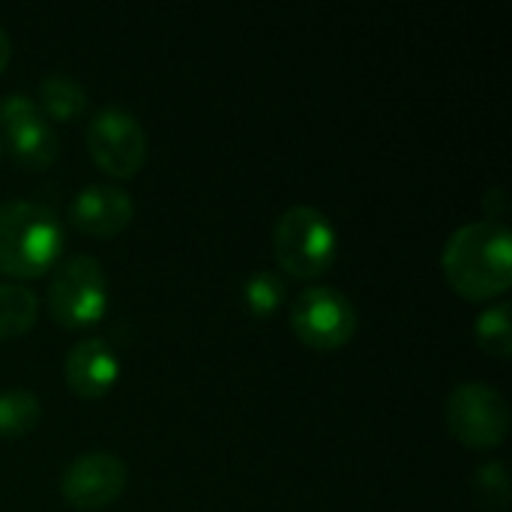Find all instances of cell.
I'll use <instances>...</instances> for the list:
<instances>
[{"label":"cell","mask_w":512,"mask_h":512,"mask_svg":"<svg viewBox=\"0 0 512 512\" xmlns=\"http://www.w3.org/2000/svg\"><path fill=\"white\" fill-rule=\"evenodd\" d=\"M441 270L471 303L504 297L512 285V234L489 219L456 228L441 252Z\"/></svg>","instance_id":"obj_1"},{"label":"cell","mask_w":512,"mask_h":512,"mask_svg":"<svg viewBox=\"0 0 512 512\" xmlns=\"http://www.w3.org/2000/svg\"><path fill=\"white\" fill-rule=\"evenodd\" d=\"M84 141L90 159L117 180L135 177L147 162V132L141 120L120 105L99 108L87 120Z\"/></svg>","instance_id":"obj_6"},{"label":"cell","mask_w":512,"mask_h":512,"mask_svg":"<svg viewBox=\"0 0 512 512\" xmlns=\"http://www.w3.org/2000/svg\"><path fill=\"white\" fill-rule=\"evenodd\" d=\"M285 279L273 270H258L243 282V309L252 318H270L285 303Z\"/></svg>","instance_id":"obj_16"},{"label":"cell","mask_w":512,"mask_h":512,"mask_svg":"<svg viewBox=\"0 0 512 512\" xmlns=\"http://www.w3.org/2000/svg\"><path fill=\"white\" fill-rule=\"evenodd\" d=\"M42 111V117L51 123H69L75 117H81L87 111V90L81 81H75L66 72H48L39 87H36V99H33Z\"/></svg>","instance_id":"obj_12"},{"label":"cell","mask_w":512,"mask_h":512,"mask_svg":"<svg viewBox=\"0 0 512 512\" xmlns=\"http://www.w3.org/2000/svg\"><path fill=\"white\" fill-rule=\"evenodd\" d=\"M0 129L9 156L21 168L42 171L60 156V138L54 126L42 117L39 105L27 93H9L0 99Z\"/></svg>","instance_id":"obj_8"},{"label":"cell","mask_w":512,"mask_h":512,"mask_svg":"<svg viewBox=\"0 0 512 512\" xmlns=\"http://www.w3.org/2000/svg\"><path fill=\"white\" fill-rule=\"evenodd\" d=\"M474 495L486 510H507L510 504V477L501 462H486L474 474Z\"/></svg>","instance_id":"obj_17"},{"label":"cell","mask_w":512,"mask_h":512,"mask_svg":"<svg viewBox=\"0 0 512 512\" xmlns=\"http://www.w3.org/2000/svg\"><path fill=\"white\" fill-rule=\"evenodd\" d=\"M504 204H507V195H504V189H501V186H492V189H486L483 207H486V213H489V222H495V219L504 213Z\"/></svg>","instance_id":"obj_18"},{"label":"cell","mask_w":512,"mask_h":512,"mask_svg":"<svg viewBox=\"0 0 512 512\" xmlns=\"http://www.w3.org/2000/svg\"><path fill=\"white\" fill-rule=\"evenodd\" d=\"M63 378L66 387L81 399H102L114 390L120 378V360L114 348L105 339H81L72 345V351L63 360Z\"/></svg>","instance_id":"obj_11"},{"label":"cell","mask_w":512,"mask_h":512,"mask_svg":"<svg viewBox=\"0 0 512 512\" xmlns=\"http://www.w3.org/2000/svg\"><path fill=\"white\" fill-rule=\"evenodd\" d=\"M135 201L114 183H90L69 204V222L87 237H117L129 228Z\"/></svg>","instance_id":"obj_10"},{"label":"cell","mask_w":512,"mask_h":512,"mask_svg":"<svg viewBox=\"0 0 512 512\" xmlns=\"http://www.w3.org/2000/svg\"><path fill=\"white\" fill-rule=\"evenodd\" d=\"M39 315V300L18 282H0V342L24 336Z\"/></svg>","instance_id":"obj_13"},{"label":"cell","mask_w":512,"mask_h":512,"mask_svg":"<svg viewBox=\"0 0 512 512\" xmlns=\"http://www.w3.org/2000/svg\"><path fill=\"white\" fill-rule=\"evenodd\" d=\"M63 252V225L39 201L0 204V273L12 279L45 276Z\"/></svg>","instance_id":"obj_2"},{"label":"cell","mask_w":512,"mask_h":512,"mask_svg":"<svg viewBox=\"0 0 512 512\" xmlns=\"http://www.w3.org/2000/svg\"><path fill=\"white\" fill-rule=\"evenodd\" d=\"M108 309V276L93 255L63 261L48 285V312L66 330H87Z\"/></svg>","instance_id":"obj_4"},{"label":"cell","mask_w":512,"mask_h":512,"mask_svg":"<svg viewBox=\"0 0 512 512\" xmlns=\"http://www.w3.org/2000/svg\"><path fill=\"white\" fill-rule=\"evenodd\" d=\"M273 258L294 279L312 282L324 276L339 258L336 225L318 207H288L273 228Z\"/></svg>","instance_id":"obj_3"},{"label":"cell","mask_w":512,"mask_h":512,"mask_svg":"<svg viewBox=\"0 0 512 512\" xmlns=\"http://www.w3.org/2000/svg\"><path fill=\"white\" fill-rule=\"evenodd\" d=\"M9 60H12V42H9V33L0 27V72L9 66Z\"/></svg>","instance_id":"obj_19"},{"label":"cell","mask_w":512,"mask_h":512,"mask_svg":"<svg viewBox=\"0 0 512 512\" xmlns=\"http://www.w3.org/2000/svg\"><path fill=\"white\" fill-rule=\"evenodd\" d=\"M42 420V402L30 390H6L0 393V441L24 438Z\"/></svg>","instance_id":"obj_14"},{"label":"cell","mask_w":512,"mask_h":512,"mask_svg":"<svg viewBox=\"0 0 512 512\" xmlns=\"http://www.w3.org/2000/svg\"><path fill=\"white\" fill-rule=\"evenodd\" d=\"M129 483V471L120 456L108 450H90L75 456L63 477H60V495L72 510L96 512L111 507Z\"/></svg>","instance_id":"obj_9"},{"label":"cell","mask_w":512,"mask_h":512,"mask_svg":"<svg viewBox=\"0 0 512 512\" xmlns=\"http://www.w3.org/2000/svg\"><path fill=\"white\" fill-rule=\"evenodd\" d=\"M510 312L512 306L504 300V303H495L489 306L477 324H474V336H477V345L498 357V360H507L512 354V324H510Z\"/></svg>","instance_id":"obj_15"},{"label":"cell","mask_w":512,"mask_h":512,"mask_svg":"<svg viewBox=\"0 0 512 512\" xmlns=\"http://www.w3.org/2000/svg\"><path fill=\"white\" fill-rule=\"evenodd\" d=\"M357 306L333 285L306 288L291 306V330L315 351L345 348L357 333Z\"/></svg>","instance_id":"obj_7"},{"label":"cell","mask_w":512,"mask_h":512,"mask_svg":"<svg viewBox=\"0 0 512 512\" xmlns=\"http://www.w3.org/2000/svg\"><path fill=\"white\" fill-rule=\"evenodd\" d=\"M444 423L459 444L471 450H492L510 435V405L501 390L483 381H468L450 393Z\"/></svg>","instance_id":"obj_5"}]
</instances>
